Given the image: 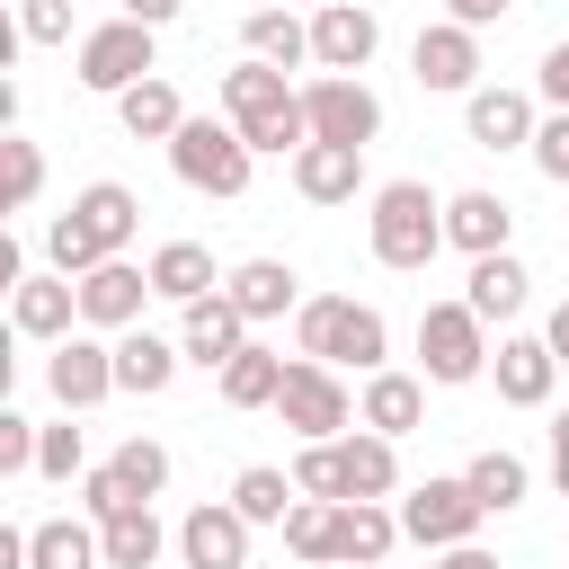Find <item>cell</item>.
<instances>
[{"label": "cell", "instance_id": "cell-21", "mask_svg": "<svg viewBox=\"0 0 569 569\" xmlns=\"http://www.w3.org/2000/svg\"><path fill=\"white\" fill-rule=\"evenodd\" d=\"M293 196L302 204H356L365 196V151L356 142H302L293 151Z\"/></svg>", "mask_w": 569, "mask_h": 569}, {"label": "cell", "instance_id": "cell-11", "mask_svg": "<svg viewBox=\"0 0 569 569\" xmlns=\"http://www.w3.org/2000/svg\"><path fill=\"white\" fill-rule=\"evenodd\" d=\"M409 71H418V89L471 98V89H480V27H462V18H436V27H418V44H409Z\"/></svg>", "mask_w": 569, "mask_h": 569}, {"label": "cell", "instance_id": "cell-1", "mask_svg": "<svg viewBox=\"0 0 569 569\" xmlns=\"http://www.w3.org/2000/svg\"><path fill=\"white\" fill-rule=\"evenodd\" d=\"M133 231H142V196H133L124 178H98V187H80V196H71V213H53L44 258H53V276H89V267L124 258V249H133Z\"/></svg>", "mask_w": 569, "mask_h": 569}, {"label": "cell", "instance_id": "cell-16", "mask_svg": "<svg viewBox=\"0 0 569 569\" xmlns=\"http://www.w3.org/2000/svg\"><path fill=\"white\" fill-rule=\"evenodd\" d=\"M151 293H160V284H151V267L107 258V267H89V276H80V320H89V329H133Z\"/></svg>", "mask_w": 569, "mask_h": 569}, {"label": "cell", "instance_id": "cell-10", "mask_svg": "<svg viewBox=\"0 0 569 569\" xmlns=\"http://www.w3.org/2000/svg\"><path fill=\"white\" fill-rule=\"evenodd\" d=\"M302 116H311V142H373L382 133V98L356 80V71H320V80H302Z\"/></svg>", "mask_w": 569, "mask_h": 569}, {"label": "cell", "instance_id": "cell-37", "mask_svg": "<svg viewBox=\"0 0 569 569\" xmlns=\"http://www.w3.org/2000/svg\"><path fill=\"white\" fill-rule=\"evenodd\" d=\"M284 551L311 560V569H329V560H338V498H293V516H284Z\"/></svg>", "mask_w": 569, "mask_h": 569}, {"label": "cell", "instance_id": "cell-14", "mask_svg": "<svg viewBox=\"0 0 569 569\" xmlns=\"http://www.w3.org/2000/svg\"><path fill=\"white\" fill-rule=\"evenodd\" d=\"M249 516L231 507V498H213V507H187V525H178V560L187 569H249Z\"/></svg>", "mask_w": 569, "mask_h": 569}, {"label": "cell", "instance_id": "cell-46", "mask_svg": "<svg viewBox=\"0 0 569 569\" xmlns=\"http://www.w3.org/2000/svg\"><path fill=\"white\" fill-rule=\"evenodd\" d=\"M187 0H116V18H142V27H169Z\"/></svg>", "mask_w": 569, "mask_h": 569}, {"label": "cell", "instance_id": "cell-6", "mask_svg": "<svg viewBox=\"0 0 569 569\" xmlns=\"http://www.w3.org/2000/svg\"><path fill=\"white\" fill-rule=\"evenodd\" d=\"M80 89H98V98H124L133 80H151L160 71V27H142V18H107V27H89L80 36Z\"/></svg>", "mask_w": 569, "mask_h": 569}, {"label": "cell", "instance_id": "cell-17", "mask_svg": "<svg viewBox=\"0 0 569 569\" xmlns=\"http://www.w3.org/2000/svg\"><path fill=\"white\" fill-rule=\"evenodd\" d=\"M71 320H80V276H18V284H9V329H18V338L62 347Z\"/></svg>", "mask_w": 569, "mask_h": 569}, {"label": "cell", "instance_id": "cell-23", "mask_svg": "<svg viewBox=\"0 0 569 569\" xmlns=\"http://www.w3.org/2000/svg\"><path fill=\"white\" fill-rule=\"evenodd\" d=\"M391 542H409V533H400V507H382V498H338V560H329V569H382Z\"/></svg>", "mask_w": 569, "mask_h": 569}, {"label": "cell", "instance_id": "cell-49", "mask_svg": "<svg viewBox=\"0 0 569 569\" xmlns=\"http://www.w3.org/2000/svg\"><path fill=\"white\" fill-rule=\"evenodd\" d=\"M542 338H551V356H560V365H569V302H560V311H551V329H542Z\"/></svg>", "mask_w": 569, "mask_h": 569}, {"label": "cell", "instance_id": "cell-44", "mask_svg": "<svg viewBox=\"0 0 569 569\" xmlns=\"http://www.w3.org/2000/svg\"><path fill=\"white\" fill-rule=\"evenodd\" d=\"M542 98H551V107H569V36L542 53Z\"/></svg>", "mask_w": 569, "mask_h": 569}, {"label": "cell", "instance_id": "cell-41", "mask_svg": "<svg viewBox=\"0 0 569 569\" xmlns=\"http://www.w3.org/2000/svg\"><path fill=\"white\" fill-rule=\"evenodd\" d=\"M36 445H44V427L27 409H0V471H36Z\"/></svg>", "mask_w": 569, "mask_h": 569}, {"label": "cell", "instance_id": "cell-9", "mask_svg": "<svg viewBox=\"0 0 569 569\" xmlns=\"http://www.w3.org/2000/svg\"><path fill=\"white\" fill-rule=\"evenodd\" d=\"M480 498H471V480L453 471V480H418L409 498H400V533L418 542V551H453V542H471L480 533Z\"/></svg>", "mask_w": 569, "mask_h": 569}, {"label": "cell", "instance_id": "cell-33", "mask_svg": "<svg viewBox=\"0 0 569 569\" xmlns=\"http://www.w3.org/2000/svg\"><path fill=\"white\" fill-rule=\"evenodd\" d=\"M98 542H107V569H151V560L169 551V525H160L151 507H116V516L98 525Z\"/></svg>", "mask_w": 569, "mask_h": 569}, {"label": "cell", "instance_id": "cell-30", "mask_svg": "<svg viewBox=\"0 0 569 569\" xmlns=\"http://www.w3.org/2000/svg\"><path fill=\"white\" fill-rule=\"evenodd\" d=\"M116 116H124V133H133V142H169V133L187 124V98L151 71V80H133V89L116 98Z\"/></svg>", "mask_w": 569, "mask_h": 569}, {"label": "cell", "instance_id": "cell-50", "mask_svg": "<svg viewBox=\"0 0 569 569\" xmlns=\"http://www.w3.org/2000/svg\"><path fill=\"white\" fill-rule=\"evenodd\" d=\"M258 9H276V0H258Z\"/></svg>", "mask_w": 569, "mask_h": 569}, {"label": "cell", "instance_id": "cell-34", "mask_svg": "<svg viewBox=\"0 0 569 569\" xmlns=\"http://www.w3.org/2000/svg\"><path fill=\"white\" fill-rule=\"evenodd\" d=\"M107 471H116L124 507H142V498H160V489H169V445H151V436H124V445L107 453Z\"/></svg>", "mask_w": 569, "mask_h": 569}, {"label": "cell", "instance_id": "cell-47", "mask_svg": "<svg viewBox=\"0 0 569 569\" xmlns=\"http://www.w3.org/2000/svg\"><path fill=\"white\" fill-rule=\"evenodd\" d=\"M551 489H560V498H569V409H560V418H551Z\"/></svg>", "mask_w": 569, "mask_h": 569}, {"label": "cell", "instance_id": "cell-18", "mask_svg": "<svg viewBox=\"0 0 569 569\" xmlns=\"http://www.w3.org/2000/svg\"><path fill=\"white\" fill-rule=\"evenodd\" d=\"M507 240H516V204H507V196H489V187L445 196V249H462V258H498Z\"/></svg>", "mask_w": 569, "mask_h": 569}, {"label": "cell", "instance_id": "cell-15", "mask_svg": "<svg viewBox=\"0 0 569 569\" xmlns=\"http://www.w3.org/2000/svg\"><path fill=\"white\" fill-rule=\"evenodd\" d=\"M382 53V18L365 9V0H329L320 18H311V62L320 71H365Z\"/></svg>", "mask_w": 569, "mask_h": 569}, {"label": "cell", "instance_id": "cell-32", "mask_svg": "<svg viewBox=\"0 0 569 569\" xmlns=\"http://www.w3.org/2000/svg\"><path fill=\"white\" fill-rule=\"evenodd\" d=\"M213 382H222V400H231V409H276V391H284V356L249 338V347H240Z\"/></svg>", "mask_w": 569, "mask_h": 569}, {"label": "cell", "instance_id": "cell-20", "mask_svg": "<svg viewBox=\"0 0 569 569\" xmlns=\"http://www.w3.org/2000/svg\"><path fill=\"white\" fill-rule=\"evenodd\" d=\"M533 98L525 89H471L462 98V133L480 142V151H533Z\"/></svg>", "mask_w": 569, "mask_h": 569}, {"label": "cell", "instance_id": "cell-27", "mask_svg": "<svg viewBox=\"0 0 569 569\" xmlns=\"http://www.w3.org/2000/svg\"><path fill=\"white\" fill-rule=\"evenodd\" d=\"M27 569H107V542H98V516H44L27 525Z\"/></svg>", "mask_w": 569, "mask_h": 569}, {"label": "cell", "instance_id": "cell-31", "mask_svg": "<svg viewBox=\"0 0 569 569\" xmlns=\"http://www.w3.org/2000/svg\"><path fill=\"white\" fill-rule=\"evenodd\" d=\"M151 284H160V302H196V293H213L222 276H213V249H204V240H160V249H151Z\"/></svg>", "mask_w": 569, "mask_h": 569}, {"label": "cell", "instance_id": "cell-42", "mask_svg": "<svg viewBox=\"0 0 569 569\" xmlns=\"http://www.w3.org/2000/svg\"><path fill=\"white\" fill-rule=\"evenodd\" d=\"M533 169H542V178H560V187H569V107H551V116H542V124H533Z\"/></svg>", "mask_w": 569, "mask_h": 569}, {"label": "cell", "instance_id": "cell-43", "mask_svg": "<svg viewBox=\"0 0 569 569\" xmlns=\"http://www.w3.org/2000/svg\"><path fill=\"white\" fill-rule=\"evenodd\" d=\"M27 44H71V0H18Z\"/></svg>", "mask_w": 569, "mask_h": 569}, {"label": "cell", "instance_id": "cell-45", "mask_svg": "<svg viewBox=\"0 0 569 569\" xmlns=\"http://www.w3.org/2000/svg\"><path fill=\"white\" fill-rule=\"evenodd\" d=\"M516 0H445V18H462V27H498Z\"/></svg>", "mask_w": 569, "mask_h": 569}, {"label": "cell", "instance_id": "cell-48", "mask_svg": "<svg viewBox=\"0 0 569 569\" xmlns=\"http://www.w3.org/2000/svg\"><path fill=\"white\" fill-rule=\"evenodd\" d=\"M427 569H498V560H489V551H480V542H453V551H436V560H427Z\"/></svg>", "mask_w": 569, "mask_h": 569}, {"label": "cell", "instance_id": "cell-13", "mask_svg": "<svg viewBox=\"0 0 569 569\" xmlns=\"http://www.w3.org/2000/svg\"><path fill=\"white\" fill-rule=\"evenodd\" d=\"M44 382H53V400H62V409H98V400L116 391V338L71 329V338L44 356Z\"/></svg>", "mask_w": 569, "mask_h": 569}, {"label": "cell", "instance_id": "cell-4", "mask_svg": "<svg viewBox=\"0 0 569 569\" xmlns=\"http://www.w3.org/2000/svg\"><path fill=\"white\" fill-rule=\"evenodd\" d=\"M293 347H302V356H320V365L382 373L391 329H382V311H373V302H356V293H311V302L293 311Z\"/></svg>", "mask_w": 569, "mask_h": 569}, {"label": "cell", "instance_id": "cell-19", "mask_svg": "<svg viewBox=\"0 0 569 569\" xmlns=\"http://www.w3.org/2000/svg\"><path fill=\"white\" fill-rule=\"evenodd\" d=\"M489 382H498V400H507V409H542V400H551V382H560L551 338H498V347H489Z\"/></svg>", "mask_w": 569, "mask_h": 569}, {"label": "cell", "instance_id": "cell-8", "mask_svg": "<svg viewBox=\"0 0 569 569\" xmlns=\"http://www.w3.org/2000/svg\"><path fill=\"white\" fill-rule=\"evenodd\" d=\"M276 418H284L302 445H329V436H347V427H356V400H347L338 365L293 356V365H284V391H276Z\"/></svg>", "mask_w": 569, "mask_h": 569}, {"label": "cell", "instance_id": "cell-12", "mask_svg": "<svg viewBox=\"0 0 569 569\" xmlns=\"http://www.w3.org/2000/svg\"><path fill=\"white\" fill-rule=\"evenodd\" d=\"M178 347H187V365H204V373H222L240 347H249V311L213 284V293H196V302H178Z\"/></svg>", "mask_w": 569, "mask_h": 569}, {"label": "cell", "instance_id": "cell-3", "mask_svg": "<svg viewBox=\"0 0 569 569\" xmlns=\"http://www.w3.org/2000/svg\"><path fill=\"white\" fill-rule=\"evenodd\" d=\"M365 240H373V258L400 267V276L436 267V249H445V196H436L427 178H391V187H373Z\"/></svg>", "mask_w": 569, "mask_h": 569}, {"label": "cell", "instance_id": "cell-25", "mask_svg": "<svg viewBox=\"0 0 569 569\" xmlns=\"http://www.w3.org/2000/svg\"><path fill=\"white\" fill-rule=\"evenodd\" d=\"M427 418V382L418 373H365V400H356V427H373V436H409Z\"/></svg>", "mask_w": 569, "mask_h": 569}, {"label": "cell", "instance_id": "cell-2", "mask_svg": "<svg viewBox=\"0 0 569 569\" xmlns=\"http://www.w3.org/2000/svg\"><path fill=\"white\" fill-rule=\"evenodd\" d=\"M222 116L240 124V142H249L258 160H267V151H276V160H293V151L311 142L302 89H293V80H284L276 62H258V53H249L240 71H222Z\"/></svg>", "mask_w": 569, "mask_h": 569}, {"label": "cell", "instance_id": "cell-5", "mask_svg": "<svg viewBox=\"0 0 569 569\" xmlns=\"http://www.w3.org/2000/svg\"><path fill=\"white\" fill-rule=\"evenodd\" d=\"M169 169L196 187V196H249V169H258V151L240 142V124L222 116H187L178 133H169Z\"/></svg>", "mask_w": 569, "mask_h": 569}, {"label": "cell", "instance_id": "cell-28", "mask_svg": "<svg viewBox=\"0 0 569 569\" xmlns=\"http://www.w3.org/2000/svg\"><path fill=\"white\" fill-rule=\"evenodd\" d=\"M525 293H533V276H525V258H516V249H498V258H471V284H462V302H471L480 320H516V311H525Z\"/></svg>", "mask_w": 569, "mask_h": 569}, {"label": "cell", "instance_id": "cell-22", "mask_svg": "<svg viewBox=\"0 0 569 569\" xmlns=\"http://www.w3.org/2000/svg\"><path fill=\"white\" fill-rule=\"evenodd\" d=\"M178 365H187V347L178 338H160V329H116V391H133V400H160L169 382H178Z\"/></svg>", "mask_w": 569, "mask_h": 569}, {"label": "cell", "instance_id": "cell-36", "mask_svg": "<svg viewBox=\"0 0 569 569\" xmlns=\"http://www.w3.org/2000/svg\"><path fill=\"white\" fill-rule=\"evenodd\" d=\"M293 498H302V489H293V471H276V462H249V471L231 480V507H240L249 525H284Z\"/></svg>", "mask_w": 569, "mask_h": 569}, {"label": "cell", "instance_id": "cell-39", "mask_svg": "<svg viewBox=\"0 0 569 569\" xmlns=\"http://www.w3.org/2000/svg\"><path fill=\"white\" fill-rule=\"evenodd\" d=\"M293 489H302V498H347V471H338V436L293 453Z\"/></svg>", "mask_w": 569, "mask_h": 569}, {"label": "cell", "instance_id": "cell-29", "mask_svg": "<svg viewBox=\"0 0 569 569\" xmlns=\"http://www.w3.org/2000/svg\"><path fill=\"white\" fill-rule=\"evenodd\" d=\"M240 44H249L258 62H276V71H302V62H311V27H302L293 9H249V18H240Z\"/></svg>", "mask_w": 569, "mask_h": 569}, {"label": "cell", "instance_id": "cell-35", "mask_svg": "<svg viewBox=\"0 0 569 569\" xmlns=\"http://www.w3.org/2000/svg\"><path fill=\"white\" fill-rule=\"evenodd\" d=\"M462 480H471V498H480L489 516H507V507H525V489H533V471H525V462H516L507 445H489V453H471V471H462Z\"/></svg>", "mask_w": 569, "mask_h": 569}, {"label": "cell", "instance_id": "cell-24", "mask_svg": "<svg viewBox=\"0 0 569 569\" xmlns=\"http://www.w3.org/2000/svg\"><path fill=\"white\" fill-rule=\"evenodd\" d=\"M222 293L249 311V329H258V320H276V311H302V276H293L284 258H240V267L222 276Z\"/></svg>", "mask_w": 569, "mask_h": 569}, {"label": "cell", "instance_id": "cell-26", "mask_svg": "<svg viewBox=\"0 0 569 569\" xmlns=\"http://www.w3.org/2000/svg\"><path fill=\"white\" fill-rule=\"evenodd\" d=\"M338 471H347V498H391V489H400V436L347 427V436H338Z\"/></svg>", "mask_w": 569, "mask_h": 569}, {"label": "cell", "instance_id": "cell-7", "mask_svg": "<svg viewBox=\"0 0 569 569\" xmlns=\"http://www.w3.org/2000/svg\"><path fill=\"white\" fill-rule=\"evenodd\" d=\"M418 365H427V382H480L489 373V320L471 311V302H427L418 311Z\"/></svg>", "mask_w": 569, "mask_h": 569}, {"label": "cell", "instance_id": "cell-40", "mask_svg": "<svg viewBox=\"0 0 569 569\" xmlns=\"http://www.w3.org/2000/svg\"><path fill=\"white\" fill-rule=\"evenodd\" d=\"M36 471H44V480H80V471H89V445H80V427H71V418H62V427H44Z\"/></svg>", "mask_w": 569, "mask_h": 569}, {"label": "cell", "instance_id": "cell-38", "mask_svg": "<svg viewBox=\"0 0 569 569\" xmlns=\"http://www.w3.org/2000/svg\"><path fill=\"white\" fill-rule=\"evenodd\" d=\"M36 196H44V151H36L27 133H9V142H0V204L27 213Z\"/></svg>", "mask_w": 569, "mask_h": 569}]
</instances>
